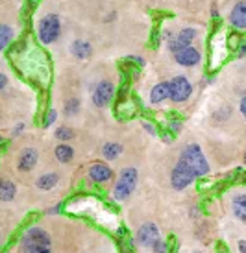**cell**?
<instances>
[{
	"instance_id": "obj_1",
	"label": "cell",
	"mask_w": 246,
	"mask_h": 253,
	"mask_svg": "<svg viewBox=\"0 0 246 253\" xmlns=\"http://www.w3.org/2000/svg\"><path fill=\"white\" fill-rule=\"evenodd\" d=\"M22 253H52V237L39 225L28 227L21 239Z\"/></svg>"
},
{
	"instance_id": "obj_2",
	"label": "cell",
	"mask_w": 246,
	"mask_h": 253,
	"mask_svg": "<svg viewBox=\"0 0 246 253\" xmlns=\"http://www.w3.org/2000/svg\"><path fill=\"white\" fill-rule=\"evenodd\" d=\"M139 181V172L134 167H128L120 172V176L117 177V183L111 190V196L115 202H124L132 196V192L135 190V185Z\"/></svg>"
},
{
	"instance_id": "obj_3",
	"label": "cell",
	"mask_w": 246,
	"mask_h": 253,
	"mask_svg": "<svg viewBox=\"0 0 246 253\" xmlns=\"http://www.w3.org/2000/svg\"><path fill=\"white\" fill-rule=\"evenodd\" d=\"M180 159L187 163L191 169L197 172L198 177L209 174V163H207L204 152H202V148L198 146V144H189V146L183 148Z\"/></svg>"
},
{
	"instance_id": "obj_4",
	"label": "cell",
	"mask_w": 246,
	"mask_h": 253,
	"mask_svg": "<svg viewBox=\"0 0 246 253\" xmlns=\"http://www.w3.org/2000/svg\"><path fill=\"white\" fill-rule=\"evenodd\" d=\"M61 36V21L54 13L45 15L37 24V37L43 44H52Z\"/></svg>"
},
{
	"instance_id": "obj_5",
	"label": "cell",
	"mask_w": 246,
	"mask_h": 253,
	"mask_svg": "<svg viewBox=\"0 0 246 253\" xmlns=\"http://www.w3.org/2000/svg\"><path fill=\"white\" fill-rule=\"evenodd\" d=\"M197 172L191 169L189 165L185 161H180L176 163V167L172 169V174H170V185H172V189L174 190H183L191 187L195 179H197Z\"/></svg>"
},
{
	"instance_id": "obj_6",
	"label": "cell",
	"mask_w": 246,
	"mask_h": 253,
	"mask_svg": "<svg viewBox=\"0 0 246 253\" xmlns=\"http://www.w3.org/2000/svg\"><path fill=\"white\" fill-rule=\"evenodd\" d=\"M193 94V85L185 76H176L169 82V98L174 104L187 102Z\"/></svg>"
},
{
	"instance_id": "obj_7",
	"label": "cell",
	"mask_w": 246,
	"mask_h": 253,
	"mask_svg": "<svg viewBox=\"0 0 246 253\" xmlns=\"http://www.w3.org/2000/svg\"><path fill=\"white\" fill-rule=\"evenodd\" d=\"M159 239V227H157V224H154V222H147V224H143L137 229V233H135V244L139 248H152V244H154L155 240Z\"/></svg>"
},
{
	"instance_id": "obj_8",
	"label": "cell",
	"mask_w": 246,
	"mask_h": 253,
	"mask_svg": "<svg viewBox=\"0 0 246 253\" xmlns=\"http://www.w3.org/2000/svg\"><path fill=\"white\" fill-rule=\"evenodd\" d=\"M113 96H115V85L107 80H102L93 91V104L95 107H105L113 100Z\"/></svg>"
},
{
	"instance_id": "obj_9",
	"label": "cell",
	"mask_w": 246,
	"mask_h": 253,
	"mask_svg": "<svg viewBox=\"0 0 246 253\" xmlns=\"http://www.w3.org/2000/svg\"><path fill=\"white\" fill-rule=\"evenodd\" d=\"M174 59L178 65H182V67H195V65L200 63V52H198L195 46H182L180 50H176L174 52Z\"/></svg>"
},
{
	"instance_id": "obj_10",
	"label": "cell",
	"mask_w": 246,
	"mask_h": 253,
	"mask_svg": "<svg viewBox=\"0 0 246 253\" xmlns=\"http://www.w3.org/2000/svg\"><path fill=\"white\" fill-rule=\"evenodd\" d=\"M87 176H89V179H91L93 183L104 185V183L113 179V170H111V167L105 165V163H93L91 167H89Z\"/></svg>"
},
{
	"instance_id": "obj_11",
	"label": "cell",
	"mask_w": 246,
	"mask_h": 253,
	"mask_svg": "<svg viewBox=\"0 0 246 253\" xmlns=\"http://www.w3.org/2000/svg\"><path fill=\"white\" fill-rule=\"evenodd\" d=\"M39 161V154L35 148H24L22 154L19 155V163H17V169L19 172H32L35 169V165Z\"/></svg>"
},
{
	"instance_id": "obj_12",
	"label": "cell",
	"mask_w": 246,
	"mask_h": 253,
	"mask_svg": "<svg viewBox=\"0 0 246 253\" xmlns=\"http://www.w3.org/2000/svg\"><path fill=\"white\" fill-rule=\"evenodd\" d=\"M230 24L233 28L246 30V0H239L230 11Z\"/></svg>"
},
{
	"instance_id": "obj_13",
	"label": "cell",
	"mask_w": 246,
	"mask_h": 253,
	"mask_svg": "<svg viewBox=\"0 0 246 253\" xmlns=\"http://www.w3.org/2000/svg\"><path fill=\"white\" fill-rule=\"evenodd\" d=\"M232 212L246 225V192H235L232 196Z\"/></svg>"
},
{
	"instance_id": "obj_14",
	"label": "cell",
	"mask_w": 246,
	"mask_h": 253,
	"mask_svg": "<svg viewBox=\"0 0 246 253\" xmlns=\"http://www.w3.org/2000/svg\"><path fill=\"white\" fill-rule=\"evenodd\" d=\"M167 98H169V82H161V84L152 87V91H150V104L152 106H157Z\"/></svg>"
},
{
	"instance_id": "obj_15",
	"label": "cell",
	"mask_w": 246,
	"mask_h": 253,
	"mask_svg": "<svg viewBox=\"0 0 246 253\" xmlns=\"http://www.w3.org/2000/svg\"><path fill=\"white\" fill-rule=\"evenodd\" d=\"M17 194V187L13 181L6 177H0V202H11Z\"/></svg>"
},
{
	"instance_id": "obj_16",
	"label": "cell",
	"mask_w": 246,
	"mask_h": 253,
	"mask_svg": "<svg viewBox=\"0 0 246 253\" xmlns=\"http://www.w3.org/2000/svg\"><path fill=\"white\" fill-rule=\"evenodd\" d=\"M57 181H59V176L56 172H49V174H43L41 177H37L35 185L39 190H52L57 185Z\"/></svg>"
},
{
	"instance_id": "obj_17",
	"label": "cell",
	"mask_w": 246,
	"mask_h": 253,
	"mask_svg": "<svg viewBox=\"0 0 246 253\" xmlns=\"http://www.w3.org/2000/svg\"><path fill=\"white\" fill-rule=\"evenodd\" d=\"M70 50H72V54H74L78 59H87V57H91V54H93V46L85 41H74L72 46H70Z\"/></svg>"
},
{
	"instance_id": "obj_18",
	"label": "cell",
	"mask_w": 246,
	"mask_h": 253,
	"mask_svg": "<svg viewBox=\"0 0 246 253\" xmlns=\"http://www.w3.org/2000/svg\"><path fill=\"white\" fill-rule=\"evenodd\" d=\"M122 152H124V148L119 142H105L104 148H102V155H104L107 161H115Z\"/></svg>"
},
{
	"instance_id": "obj_19",
	"label": "cell",
	"mask_w": 246,
	"mask_h": 253,
	"mask_svg": "<svg viewBox=\"0 0 246 253\" xmlns=\"http://www.w3.org/2000/svg\"><path fill=\"white\" fill-rule=\"evenodd\" d=\"M56 159L59 163H63V165H67V163L72 161V157H74V148L70 146V144H59V146H56Z\"/></svg>"
},
{
	"instance_id": "obj_20",
	"label": "cell",
	"mask_w": 246,
	"mask_h": 253,
	"mask_svg": "<svg viewBox=\"0 0 246 253\" xmlns=\"http://www.w3.org/2000/svg\"><path fill=\"white\" fill-rule=\"evenodd\" d=\"M13 36H15V32H13L11 26H7V24H0V52H4V50L11 44Z\"/></svg>"
},
{
	"instance_id": "obj_21",
	"label": "cell",
	"mask_w": 246,
	"mask_h": 253,
	"mask_svg": "<svg viewBox=\"0 0 246 253\" xmlns=\"http://www.w3.org/2000/svg\"><path fill=\"white\" fill-rule=\"evenodd\" d=\"M195 39H197V30L195 28H183V30H180V34L176 36V41L182 42V44H191Z\"/></svg>"
},
{
	"instance_id": "obj_22",
	"label": "cell",
	"mask_w": 246,
	"mask_h": 253,
	"mask_svg": "<svg viewBox=\"0 0 246 253\" xmlns=\"http://www.w3.org/2000/svg\"><path fill=\"white\" fill-rule=\"evenodd\" d=\"M63 111L67 117H74V115H78V111H80V100L78 98H70L65 102V107Z\"/></svg>"
},
{
	"instance_id": "obj_23",
	"label": "cell",
	"mask_w": 246,
	"mask_h": 253,
	"mask_svg": "<svg viewBox=\"0 0 246 253\" xmlns=\"http://www.w3.org/2000/svg\"><path fill=\"white\" fill-rule=\"evenodd\" d=\"M72 137H74V133H72V129H70V127L61 126V127H57L56 129V139H59V141H70Z\"/></svg>"
},
{
	"instance_id": "obj_24",
	"label": "cell",
	"mask_w": 246,
	"mask_h": 253,
	"mask_svg": "<svg viewBox=\"0 0 246 253\" xmlns=\"http://www.w3.org/2000/svg\"><path fill=\"white\" fill-rule=\"evenodd\" d=\"M150 250H152V253H169V246H167V242H165L161 237L155 240Z\"/></svg>"
},
{
	"instance_id": "obj_25",
	"label": "cell",
	"mask_w": 246,
	"mask_h": 253,
	"mask_svg": "<svg viewBox=\"0 0 246 253\" xmlns=\"http://www.w3.org/2000/svg\"><path fill=\"white\" fill-rule=\"evenodd\" d=\"M57 120V111L56 109H49L47 111V115H45V120H43V126L45 127H50L54 122Z\"/></svg>"
},
{
	"instance_id": "obj_26",
	"label": "cell",
	"mask_w": 246,
	"mask_h": 253,
	"mask_svg": "<svg viewBox=\"0 0 246 253\" xmlns=\"http://www.w3.org/2000/svg\"><path fill=\"white\" fill-rule=\"evenodd\" d=\"M143 127H145V129H147V133L148 135H152V137H155V127L152 126V124H150V122H143Z\"/></svg>"
},
{
	"instance_id": "obj_27",
	"label": "cell",
	"mask_w": 246,
	"mask_h": 253,
	"mask_svg": "<svg viewBox=\"0 0 246 253\" xmlns=\"http://www.w3.org/2000/svg\"><path fill=\"white\" fill-rule=\"evenodd\" d=\"M22 131H24V124L21 122V124H17V126L13 127V131H11V137H19Z\"/></svg>"
},
{
	"instance_id": "obj_28",
	"label": "cell",
	"mask_w": 246,
	"mask_h": 253,
	"mask_svg": "<svg viewBox=\"0 0 246 253\" xmlns=\"http://www.w3.org/2000/svg\"><path fill=\"white\" fill-rule=\"evenodd\" d=\"M170 131H172V133H178V131H180V129H182V122H178V120H174V122H170Z\"/></svg>"
},
{
	"instance_id": "obj_29",
	"label": "cell",
	"mask_w": 246,
	"mask_h": 253,
	"mask_svg": "<svg viewBox=\"0 0 246 253\" xmlns=\"http://www.w3.org/2000/svg\"><path fill=\"white\" fill-rule=\"evenodd\" d=\"M237 56H239V57H245V56H246V42H245V41H241V44H239V52H237Z\"/></svg>"
},
{
	"instance_id": "obj_30",
	"label": "cell",
	"mask_w": 246,
	"mask_h": 253,
	"mask_svg": "<svg viewBox=\"0 0 246 253\" xmlns=\"http://www.w3.org/2000/svg\"><path fill=\"white\" fill-rule=\"evenodd\" d=\"M239 109H241V113H243V117L246 119V96H243V98H241Z\"/></svg>"
},
{
	"instance_id": "obj_31",
	"label": "cell",
	"mask_w": 246,
	"mask_h": 253,
	"mask_svg": "<svg viewBox=\"0 0 246 253\" xmlns=\"http://www.w3.org/2000/svg\"><path fill=\"white\" fill-rule=\"evenodd\" d=\"M6 85H7V76H6V74H2V72H0V91H2V89H4Z\"/></svg>"
},
{
	"instance_id": "obj_32",
	"label": "cell",
	"mask_w": 246,
	"mask_h": 253,
	"mask_svg": "<svg viewBox=\"0 0 246 253\" xmlns=\"http://www.w3.org/2000/svg\"><path fill=\"white\" fill-rule=\"evenodd\" d=\"M59 207H61V205L57 204L56 207H52V209H49V211H47V214H57V212H59Z\"/></svg>"
},
{
	"instance_id": "obj_33",
	"label": "cell",
	"mask_w": 246,
	"mask_h": 253,
	"mask_svg": "<svg viewBox=\"0 0 246 253\" xmlns=\"http://www.w3.org/2000/svg\"><path fill=\"white\" fill-rule=\"evenodd\" d=\"M239 253H246V240H239Z\"/></svg>"
},
{
	"instance_id": "obj_34",
	"label": "cell",
	"mask_w": 246,
	"mask_h": 253,
	"mask_svg": "<svg viewBox=\"0 0 246 253\" xmlns=\"http://www.w3.org/2000/svg\"><path fill=\"white\" fill-rule=\"evenodd\" d=\"M132 59H134L137 65H143V67H145V59H141V57H132Z\"/></svg>"
},
{
	"instance_id": "obj_35",
	"label": "cell",
	"mask_w": 246,
	"mask_h": 253,
	"mask_svg": "<svg viewBox=\"0 0 246 253\" xmlns=\"http://www.w3.org/2000/svg\"><path fill=\"white\" fill-rule=\"evenodd\" d=\"M211 11H213V17H218V7L213 4V7H211Z\"/></svg>"
},
{
	"instance_id": "obj_36",
	"label": "cell",
	"mask_w": 246,
	"mask_h": 253,
	"mask_svg": "<svg viewBox=\"0 0 246 253\" xmlns=\"http://www.w3.org/2000/svg\"><path fill=\"white\" fill-rule=\"evenodd\" d=\"M35 2H37V0H32V4H35Z\"/></svg>"
},
{
	"instance_id": "obj_37",
	"label": "cell",
	"mask_w": 246,
	"mask_h": 253,
	"mask_svg": "<svg viewBox=\"0 0 246 253\" xmlns=\"http://www.w3.org/2000/svg\"><path fill=\"white\" fill-rule=\"evenodd\" d=\"M245 163H246V154H245Z\"/></svg>"
},
{
	"instance_id": "obj_38",
	"label": "cell",
	"mask_w": 246,
	"mask_h": 253,
	"mask_svg": "<svg viewBox=\"0 0 246 253\" xmlns=\"http://www.w3.org/2000/svg\"><path fill=\"white\" fill-rule=\"evenodd\" d=\"M195 253H200V252H195Z\"/></svg>"
},
{
	"instance_id": "obj_39",
	"label": "cell",
	"mask_w": 246,
	"mask_h": 253,
	"mask_svg": "<svg viewBox=\"0 0 246 253\" xmlns=\"http://www.w3.org/2000/svg\"><path fill=\"white\" fill-rule=\"evenodd\" d=\"M0 239H2V235H0Z\"/></svg>"
}]
</instances>
